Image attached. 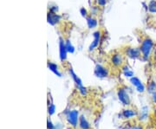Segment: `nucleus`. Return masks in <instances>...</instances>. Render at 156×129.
<instances>
[{
    "instance_id": "nucleus-1",
    "label": "nucleus",
    "mask_w": 156,
    "mask_h": 129,
    "mask_svg": "<svg viewBox=\"0 0 156 129\" xmlns=\"http://www.w3.org/2000/svg\"><path fill=\"white\" fill-rule=\"evenodd\" d=\"M155 47V44L154 40L150 38L149 37H147V36L144 37L140 40L139 46L140 51L141 52V58L145 61L149 60L152 57L153 52Z\"/></svg>"
},
{
    "instance_id": "nucleus-14",
    "label": "nucleus",
    "mask_w": 156,
    "mask_h": 129,
    "mask_svg": "<svg viewBox=\"0 0 156 129\" xmlns=\"http://www.w3.org/2000/svg\"><path fill=\"white\" fill-rule=\"evenodd\" d=\"M78 125L80 127L81 129H89L90 127L89 126V123L88 122V120H86V118L84 116H81L79 118V122H78Z\"/></svg>"
},
{
    "instance_id": "nucleus-27",
    "label": "nucleus",
    "mask_w": 156,
    "mask_h": 129,
    "mask_svg": "<svg viewBox=\"0 0 156 129\" xmlns=\"http://www.w3.org/2000/svg\"><path fill=\"white\" fill-rule=\"evenodd\" d=\"M133 129H143V127L140 125H138V126H135Z\"/></svg>"
},
{
    "instance_id": "nucleus-15",
    "label": "nucleus",
    "mask_w": 156,
    "mask_h": 129,
    "mask_svg": "<svg viewBox=\"0 0 156 129\" xmlns=\"http://www.w3.org/2000/svg\"><path fill=\"white\" fill-rule=\"evenodd\" d=\"M147 11L150 13L156 14V0H151L147 5Z\"/></svg>"
},
{
    "instance_id": "nucleus-23",
    "label": "nucleus",
    "mask_w": 156,
    "mask_h": 129,
    "mask_svg": "<svg viewBox=\"0 0 156 129\" xmlns=\"http://www.w3.org/2000/svg\"><path fill=\"white\" fill-rule=\"evenodd\" d=\"M124 73V75L126 76V77H129V78H131V77H133L134 76V72L131 70V69H129L128 71H125V72H123Z\"/></svg>"
},
{
    "instance_id": "nucleus-19",
    "label": "nucleus",
    "mask_w": 156,
    "mask_h": 129,
    "mask_svg": "<svg viewBox=\"0 0 156 129\" xmlns=\"http://www.w3.org/2000/svg\"><path fill=\"white\" fill-rule=\"evenodd\" d=\"M99 6L98 5H94V6H91V8H90V12H89V15H91V16H94L95 17V15H97V13L99 12Z\"/></svg>"
},
{
    "instance_id": "nucleus-3",
    "label": "nucleus",
    "mask_w": 156,
    "mask_h": 129,
    "mask_svg": "<svg viewBox=\"0 0 156 129\" xmlns=\"http://www.w3.org/2000/svg\"><path fill=\"white\" fill-rule=\"evenodd\" d=\"M125 55L123 52L115 51L110 56V62L115 68H122L125 64Z\"/></svg>"
},
{
    "instance_id": "nucleus-18",
    "label": "nucleus",
    "mask_w": 156,
    "mask_h": 129,
    "mask_svg": "<svg viewBox=\"0 0 156 129\" xmlns=\"http://www.w3.org/2000/svg\"><path fill=\"white\" fill-rule=\"evenodd\" d=\"M147 91L149 92V93H154L156 91V83L154 81H152L150 82L148 84H147Z\"/></svg>"
},
{
    "instance_id": "nucleus-9",
    "label": "nucleus",
    "mask_w": 156,
    "mask_h": 129,
    "mask_svg": "<svg viewBox=\"0 0 156 129\" xmlns=\"http://www.w3.org/2000/svg\"><path fill=\"white\" fill-rule=\"evenodd\" d=\"M67 120L72 127H76L77 126L78 122H79L77 111L76 110H71V111H69V113L67 114Z\"/></svg>"
},
{
    "instance_id": "nucleus-26",
    "label": "nucleus",
    "mask_w": 156,
    "mask_h": 129,
    "mask_svg": "<svg viewBox=\"0 0 156 129\" xmlns=\"http://www.w3.org/2000/svg\"><path fill=\"white\" fill-rule=\"evenodd\" d=\"M153 101L156 104V91L154 93H153Z\"/></svg>"
},
{
    "instance_id": "nucleus-12",
    "label": "nucleus",
    "mask_w": 156,
    "mask_h": 129,
    "mask_svg": "<svg viewBox=\"0 0 156 129\" xmlns=\"http://www.w3.org/2000/svg\"><path fill=\"white\" fill-rule=\"evenodd\" d=\"M47 66H48V68L50 69L51 72H53V73L55 74V75H56L57 76L61 77L62 74L60 73L59 68H58V65H57L56 63L51 62V61H48V62H47Z\"/></svg>"
},
{
    "instance_id": "nucleus-17",
    "label": "nucleus",
    "mask_w": 156,
    "mask_h": 129,
    "mask_svg": "<svg viewBox=\"0 0 156 129\" xmlns=\"http://www.w3.org/2000/svg\"><path fill=\"white\" fill-rule=\"evenodd\" d=\"M65 44H66V48H67L68 52H69V54H74L76 50H75V47H74V45L72 44L71 41L69 39H65Z\"/></svg>"
},
{
    "instance_id": "nucleus-20",
    "label": "nucleus",
    "mask_w": 156,
    "mask_h": 129,
    "mask_svg": "<svg viewBox=\"0 0 156 129\" xmlns=\"http://www.w3.org/2000/svg\"><path fill=\"white\" fill-rule=\"evenodd\" d=\"M48 11H50V12H53V13H58V11H59V7L58 5H50L48 7Z\"/></svg>"
},
{
    "instance_id": "nucleus-10",
    "label": "nucleus",
    "mask_w": 156,
    "mask_h": 129,
    "mask_svg": "<svg viewBox=\"0 0 156 129\" xmlns=\"http://www.w3.org/2000/svg\"><path fill=\"white\" fill-rule=\"evenodd\" d=\"M130 82L132 83V85H134V87L136 88V89H137L138 92L143 93L145 91V86L142 84L141 81L138 77H136V76L131 77L130 78Z\"/></svg>"
},
{
    "instance_id": "nucleus-21",
    "label": "nucleus",
    "mask_w": 156,
    "mask_h": 129,
    "mask_svg": "<svg viewBox=\"0 0 156 129\" xmlns=\"http://www.w3.org/2000/svg\"><path fill=\"white\" fill-rule=\"evenodd\" d=\"M80 14L83 18H86L89 15V11L85 7H81L80 8Z\"/></svg>"
},
{
    "instance_id": "nucleus-7",
    "label": "nucleus",
    "mask_w": 156,
    "mask_h": 129,
    "mask_svg": "<svg viewBox=\"0 0 156 129\" xmlns=\"http://www.w3.org/2000/svg\"><path fill=\"white\" fill-rule=\"evenodd\" d=\"M94 74L98 78H106L108 76L109 71L106 67H104L101 64H96L94 69Z\"/></svg>"
},
{
    "instance_id": "nucleus-16",
    "label": "nucleus",
    "mask_w": 156,
    "mask_h": 129,
    "mask_svg": "<svg viewBox=\"0 0 156 129\" xmlns=\"http://www.w3.org/2000/svg\"><path fill=\"white\" fill-rule=\"evenodd\" d=\"M136 115H137V113L132 109H125L123 111V116L125 118H131V117H134Z\"/></svg>"
},
{
    "instance_id": "nucleus-11",
    "label": "nucleus",
    "mask_w": 156,
    "mask_h": 129,
    "mask_svg": "<svg viewBox=\"0 0 156 129\" xmlns=\"http://www.w3.org/2000/svg\"><path fill=\"white\" fill-rule=\"evenodd\" d=\"M85 19H86V23H87L88 29L93 30V29L97 28V26H98V20L96 19V17H94V16H91V15H89Z\"/></svg>"
},
{
    "instance_id": "nucleus-6",
    "label": "nucleus",
    "mask_w": 156,
    "mask_h": 129,
    "mask_svg": "<svg viewBox=\"0 0 156 129\" xmlns=\"http://www.w3.org/2000/svg\"><path fill=\"white\" fill-rule=\"evenodd\" d=\"M117 96L119 101L122 103L125 106H128L130 105V97L128 95V91L124 88H120L118 91H117Z\"/></svg>"
},
{
    "instance_id": "nucleus-22",
    "label": "nucleus",
    "mask_w": 156,
    "mask_h": 129,
    "mask_svg": "<svg viewBox=\"0 0 156 129\" xmlns=\"http://www.w3.org/2000/svg\"><path fill=\"white\" fill-rule=\"evenodd\" d=\"M108 4V0H95V5H98L100 8L105 7Z\"/></svg>"
},
{
    "instance_id": "nucleus-13",
    "label": "nucleus",
    "mask_w": 156,
    "mask_h": 129,
    "mask_svg": "<svg viewBox=\"0 0 156 129\" xmlns=\"http://www.w3.org/2000/svg\"><path fill=\"white\" fill-rule=\"evenodd\" d=\"M69 74H70L71 78L73 79V81L75 82V83H76V86L78 87V89H80L81 88H83V82H82V80L79 78L77 75H76V73L74 72V70H73L72 68H69Z\"/></svg>"
},
{
    "instance_id": "nucleus-2",
    "label": "nucleus",
    "mask_w": 156,
    "mask_h": 129,
    "mask_svg": "<svg viewBox=\"0 0 156 129\" xmlns=\"http://www.w3.org/2000/svg\"><path fill=\"white\" fill-rule=\"evenodd\" d=\"M123 53L126 57L132 60H137L141 58V52L140 51L139 47H134V46H127L125 47Z\"/></svg>"
},
{
    "instance_id": "nucleus-25",
    "label": "nucleus",
    "mask_w": 156,
    "mask_h": 129,
    "mask_svg": "<svg viewBox=\"0 0 156 129\" xmlns=\"http://www.w3.org/2000/svg\"><path fill=\"white\" fill-rule=\"evenodd\" d=\"M152 57H153V59H154V61L156 62V47L154 48V52H153V55H152Z\"/></svg>"
},
{
    "instance_id": "nucleus-24",
    "label": "nucleus",
    "mask_w": 156,
    "mask_h": 129,
    "mask_svg": "<svg viewBox=\"0 0 156 129\" xmlns=\"http://www.w3.org/2000/svg\"><path fill=\"white\" fill-rule=\"evenodd\" d=\"M55 109H56L55 105L54 104H50V106L49 107V113L50 114H53L55 113Z\"/></svg>"
},
{
    "instance_id": "nucleus-4",
    "label": "nucleus",
    "mask_w": 156,
    "mask_h": 129,
    "mask_svg": "<svg viewBox=\"0 0 156 129\" xmlns=\"http://www.w3.org/2000/svg\"><path fill=\"white\" fill-rule=\"evenodd\" d=\"M101 35H102V32H101V30H95V31L93 32V40L90 43L89 48H88L89 52H93L95 49H97V47L100 44L101 39Z\"/></svg>"
},
{
    "instance_id": "nucleus-5",
    "label": "nucleus",
    "mask_w": 156,
    "mask_h": 129,
    "mask_svg": "<svg viewBox=\"0 0 156 129\" xmlns=\"http://www.w3.org/2000/svg\"><path fill=\"white\" fill-rule=\"evenodd\" d=\"M58 47H59V58L61 62H66L69 52L65 44V39L62 37L58 38Z\"/></svg>"
},
{
    "instance_id": "nucleus-28",
    "label": "nucleus",
    "mask_w": 156,
    "mask_h": 129,
    "mask_svg": "<svg viewBox=\"0 0 156 129\" xmlns=\"http://www.w3.org/2000/svg\"><path fill=\"white\" fill-rule=\"evenodd\" d=\"M154 117H155V119H156V107H155V108H154Z\"/></svg>"
},
{
    "instance_id": "nucleus-8",
    "label": "nucleus",
    "mask_w": 156,
    "mask_h": 129,
    "mask_svg": "<svg viewBox=\"0 0 156 129\" xmlns=\"http://www.w3.org/2000/svg\"><path fill=\"white\" fill-rule=\"evenodd\" d=\"M62 21V16L58 13H53L48 11L47 14V22L51 26H56L57 24H59Z\"/></svg>"
}]
</instances>
